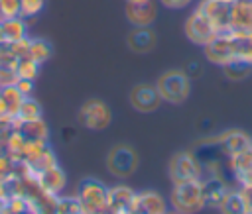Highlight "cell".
I'll list each match as a JSON object with an SVG mask.
<instances>
[{
  "label": "cell",
  "mask_w": 252,
  "mask_h": 214,
  "mask_svg": "<svg viewBox=\"0 0 252 214\" xmlns=\"http://www.w3.org/2000/svg\"><path fill=\"white\" fill-rule=\"evenodd\" d=\"M171 208L181 214H195L201 212L207 206V196H205V185L203 179L197 181H185V183H175L173 190L169 194Z\"/></svg>",
  "instance_id": "obj_1"
},
{
  "label": "cell",
  "mask_w": 252,
  "mask_h": 214,
  "mask_svg": "<svg viewBox=\"0 0 252 214\" xmlns=\"http://www.w3.org/2000/svg\"><path fill=\"white\" fill-rule=\"evenodd\" d=\"M156 86L163 102L183 104L191 94V77L183 69H167L159 75Z\"/></svg>",
  "instance_id": "obj_2"
},
{
  "label": "cell",
  "mask_w": 252,
  "mask_h": 214,
  "mask_svg": "<svg viewBox=\"0 0 252 214\" xmlns=\"http://www.w3.org/2000/svg\"><path fill=\"white\" fill-rule=\"evenodd\" d=\"M77 198L85 214L108 212V187L98 179H83L77 188Z\"/></svg>",
  "instance_id": "obj_3"
},
{
  "label": "cell",
  "mask_w": 252,
  "mask_h": 214,
  "mask_svg": "<svg viewBox=\"0 0 252 214\" xmlns=\"http://www.w3.org/2000/svg\"><path fill=\"white\" fill-rule=\"evenodd\" d=\"M169 179L171 183H185V181H197L203 179V165L195 151H179L169 159Z\"/></svg>",
  "instance_id": "obj_4"
},
{
  "label": "cell",
  "mask_w": 252,
  "mask_h": 214,
  "mask_svg": "<svg viewBox=\"0 0 252 214\" xmlns=\"http://www.w3.org/2000/svg\"><path fill=\"white\" fill-rule=\"evenodd\" d=\"M104 163H106V169H108V173L112 177L128 179L138 169V153H136V149L132 145L118 143V145L110 147Z\"/></svg>",
  "instance_id": "obj_5"
},
{
  "label": "cell",
  "mask_w": 252,
  "mask_h": 214,
  "mask_svg": "<svg viewBox=\"0 0 252 214\" xmlns=\"http://www.w3.org/2000/svg\"><path fill=\"white\" fill-rule=\"evenodd\" d=\"M79 124L87 130H94V132H100L104 128L110 126L112 122V112L108 108V104L100 98H89L83 102V106L79 108Z\"/></svg>",
  "instance_id": "obj_6"
},
{
  "label": "cell",
  "mask_w": 252,
  "mask_h": 214,
  "mask_svg": "<svg viewBox=\"0 0 252 214\" xmlns=\"http://www.w3.org/2000/svg\"><path fill=\"white\" fill-rule=\"evenodd\" d=\"M205 59L213 65H219L222 67L224 63L236 59V47H234V37H232V31L226 29V31H220L217 33L205 47Z\"/></svg>",
  "instance_id": "obj_7"
},
{
  "label": "cell",
  "mask_w": 252,
  "mask_h": 214,
  "mask_svg": "<svg viewBox=\"0 0 252 214\" xmlns=\"http://www.w3.org/2000/svg\"><path fill=\"white\" fill-rule=\"evenodd\" d=\"M183 31H185V37L195 43V45H201L205 47L217 33H220L197 8L189 14V18L185 20V26H183Z\"/></svg>",
  "instance_id": "obj_8"
},
{
  "label": "cell",
  "mask_w": 252,
  "mask_h": 214,
  "mask_svg": "<svg viewBox=\"0 0 252 214\" xmlns=\"http://www.w3.org/2000/svg\"><path fill=\"white\" fill-rule=\"evenodd\" d=\"M128 100L132 104L134 110L142 112V114H150V112H156L159 106H161V96L158 92V86L156 84H150V82H138L132 86L130 94H128Z\"/></svg>",
  "instance_id": "obj_9"
},
{
  "label": "cell",
  "mask_w": 252,
  "mask_h": 214,
  "mask_svg": "<svg viewBox=\"0 0 252 214\" xmlns=\"http://www.w3.org/2000/svg\"><path fill=\"white\" fill-rule=\"evenodd\" d=\"M130 212L132 214H165V212H169V206H167V200L159 192L142 190V192L134 194Z\"/></svg>",
  "instance_id": "obj_10"
},
{
  "label": "cell",
  "mask_w": 252,
  "mask_h": 214,
  "mask_svg": "<svg viewBox=\"0 0 252 214\" xmlns=\"http://www.w3.org/2000/svg\"><path fill=\"white\" fill-rule=\"evenodd\" d=\"M197 10L219 29L226 31L230 29V4L222 0H201Z\"/></svg>",
  "instance_id": "obj_11"
},
{
  "label": "cell",
  "mask_w": 252,
  "mask_h": 214,
  "mask_svg": "<svg viewBox=\"0 0 252 214\" xmlns=\"http://www.w3.org/2000/svg\"><path fill=\"white\" fill-rule=\"evenodd\" d=\"M126 20L134 27H150L158 18V8L154 0H142V2H126L124 8Z\"/></svg>",
  "instance_id": "obj_12"
},
{
  "label": "cell",
  "mask_w": 252,
  "mask_h": 214,
  "mask_svg": "<svg viewBox=\"0 0 252 214\" xmlns=\"http://www.w3.org/2000/svg\"><path fill=\"white\" fill-rule=\"evenodd\" d=\"M226 171L236 185L252 181V147H246L230 157H226Z\"/></svg>",
  "instance_id": "obj_13"
},
{
  "label": "cell",
  "mask_w": 252,
  "mask_h": 214,
  "mask_svg": "<svg viewBox=\"0 0 252 214\" xmlns=\"http://www.w3.org/2000/svg\"><path fill=\"white\" fill-rule=\"evenodd\" d=\"M215 141L224 157H230L246 147H252V137L242 130H226L220 135H217Z\"/></svg>",
  "instance_id": "obj_14"
},
{
  "label": "cell",
  "mask_w": 252,
  "mask_h": 214,
  "mask_svg": "<svg viewBox=\"0 0 252 214\" xmlns=\"http://www.w3.org/2000/svg\"><path fill=\"white\" fill-rule=\"evenodd\" d=\"M37 183L45 192L59 196L67 187V175L59 165H55L45 171H37Z\"/></svg>",
  "instance_id": "obj_15"
},
{
  "label": "cell",
  "mask_w": 252,
  "mask_h": 214,
  "mask_svg": "<svg viewBox=\"0 0 252 214\" xmlns=\"http://www.w3.org/2000/svg\"><path fill=\"white\" fill-rule=\"evenodd\" d=\"M230 29L252 31V0H236L230 4Z\"/></svg>",
  "instance_id": "obj_16"
},
{
  "label": "cell",
  "mask_w": 252,
  "mask_h": 214,
  "mask_svg": "<svg viewBox=\"0 0 252 214\" xmlns=\"http://www.w3.org/2000/svg\"><path fill=\"white\" fill-rule=\"evenodd\" d=\"M156 41H158V37H156L154 29H150V27H134L126 35L128 49L134 51V53H140V55L142 53H150L156 47Z\"/></svg>",
  "instance_id": "obj_17"
},
{
  "label": "cell",
  "mask_w": 252,
  "mask_h": 214,
  "mask_svg": "<svg viewBox=\"0 0 252 214\" xmlns=\"http://www.w3.org/2000/svg\"><path fill=\"white\" fill-rule=\"evenodd\" d=\"M134 194L136 192L126 185L108 187V212H114V214L130 212V204H132Z\"/></svg>",
  "instance_id": "obj_18"
},
{
  "label": "cell",
  "mask_w": 252,
  "mask_h": 214,
  "mask_svg": "<svg viewBox=\"0 0 252 214\" xmlns=\"http://www.w3.org/2000/svg\"><path fill=\"white\" fill-rule=\"evenodd\" d=\"M43 112H41V104L32 98V96H26L18 108V114L12 116V130H20L26 122H32V120H37L41 118Z\"/></svg>",
  "instance_id": "obj_19"
},
{
  "label": "cell",
  "mask_w": 252,
  "mask_h": 214,
  "mask_svg": "<svg viewBox=\"0 0 252 214\" xmlns=\"http://www.w3.org/2000/svg\"><path fill=\"white\" fill-rule=\"evenodd\" d=\"M24 143H26V135L22 130H10L4 137V153L14 161H22L24 155Z\"/></svg>",
  "instance_id": "obj_20"
},
{
  "label": "cell",
  "mask_w": 252,
  "mask_h": 214,
  "mask_svg": "<svg viewBox=\"0 0 252 214\" xmlns=\"http://www.w3.org/2000/svg\"><path fill=\"white\" fill-rule=\"evenodd\" d=\"M2 26H4L6 41H18V39L28 35V20L22 18V16L6 18V20H2Z\"/></svg>",
  "instance_id": "obj_21"
},
{
  "label": "cell",
  "mask_w": 252,
  "mask_h": 214,
  "mask_svg": "<svg viewBox=\"0 0 252 214\" xmlns=\"http://www.w3.org/2000/svg\"><path fill=\"white\" fill-rule=\"evenodd\" d=\"M220 69H222V73H224V77L228 80H242L252 73V65L248 61H244V59H238V57L228 61V63H224Z\"/></svg>",
  "instance_id": "obj_22"
},
{
  "label": "cell",
  "mask_w": 252,
  "mask_h": 214,
  "mask_svg": "<svg viewBox=\"0 0 252 214\" xmlns=\"http://www.w3.org/2000/svg\"><path fill=\"white\" fill-rule=\"evenodd\" d=\"M51 55H53V49H51V43H49L47 39L32 37L28 57H32L33 61H37L39 65H43L45 61H49V59H51Z\"/></svg>",
  "instance_id": "obj_23"
},
{
  "label": "cell",
  "mask_w": 252,
  "mask_h": 214,
  "mask_svg": "<svg viewBox=\"0 0 252 214\" xmlns=\"http://www.w3.org/2000/svg\"><path fill=\"white\" fill-rule=\"evenodd\" d=\"M232 37H234L236 57L252 65V31H232Z\"/></svg>",
  "instance_id": "obj_24"
},
{
  "label": "cell",
  "mask_w": 252,
  "mask_h": 214,
  "mask_svg": "<svg viewBox=\"0 0 252 214\" xmlns=\"http://www.w3.org/2000/svg\"><path fill=\"white\" fill-rule=\"evenodd\" d=\"M0 96H2V100H4V104H6V108H8V112H10V116H16V114H18V108H20L22 100L26 98V96L20 92V88H18L16 84L2 86V88H0Z\"/></svg>",
  "instance_id": "obj_25"
},
{
  "label": "cell",
  "mask_w": 252,
  "mask_h": 214,
  "mask_svg": "<svg viewBox=\"0 0 252 214\" xmlns=\"http://www.w3.org/2000/svg\"><path fill=\"white\" fill-rule=\"evenodd\" d=\"M26 137H33V139H45L49 141V126L43 118H37V120H32V122H26L22 128Z\"/></svg>",
  "instance_id": "obj_26"
},
{
  "label": "cell",
  "mask_w": 252,
  "mask_h": 214,
  "mask_svg": "<svg viewBox=\"0 0 252 214\" xmlns=\"http://www.w3.org/2000/svg\"><path fill=\"white\" fill-rule=\"evenodd\" d=\"M219 210H220V212H226V214L244 212V200H242L240 190H238V188H230V190L224 194V198H222ZM244 214H246V212H244Z\"/></svg>",
  "instance_id": "obj_27"
},
{
  "label": "cell",
  "mask_w": 252,
  "mask_h": 214,
  "mask_svg": "<svg viewBox=\"0 0 252 214\" xmlns=\"http://www.w3.org/2000/svg\"><path fill=\"white\" fill-rule=\"evenodd\" d=\"M49 147V141L45 139H33V137H26V143H24V155H22V161H28V163H33L45 149Z\"/></svg>",
  "instance_id": "obj_28"
},
{
  "label": "cell",
  "mask_w": 252,
  "mask_h": 214,
  "mask_svg": "<svg viewBox=\"0 0 252 214\" xmlns=\"http://www.w3.org/2000/svg\"><path fill=\"white\" fill-rule=\"evenodd\" d=\"M39 63L33 61L32 57H22L18 59V65H16V73H18V79H30V80H35L37 75H39Z\"/></svg>",
  "instance_id": "obj_29"
},
{
  "label": "cell",
  "mask_w": 252,
  "mask_h": 214,
  "mask_svg": "<svg viewBox=\"0 0 252 214\" xmlns=\"http://www.w3.org/2000/svg\"><path fill=\"white\" fill-rule=\"evenodd\" d=\"M55 212H59V214H79V212H83L77 194L75 196H61L59 194L57 204H55Z\"/></svg>",
  "instance_id": "obj_30"
},
{
  "label": "cell",
  "mask_w": 252,
  "mask_h": 214,
  "mask_svg": "<svg viewBox=\"0 0 252 214\" xmlns=\"http://www.w3.org/2000/svg\"><path fill=\"white\" fill-rule=\"evenodd\" d=\"M47 0H20V16L26 20H32L41 14Z\"/></svg>",
  "instance_id": "obj_31"
},
{
  "label": "cell",
  "mask_w": 252,
  "mask_h": 214,
  "mask_svg": "<svg viewBox=\"0 0 252 214\" xmlns=\"http://www.w3.org/2000/svg\"><path fill=\"white\" fill-rule=\"evenodd\" d=\"M33 169L35 171H45V169H49V167H55V165H59V161H57V155H55V151L51 149V147H47L33 163Z\"/></svg>",
  "instance_id": "obj_32"
},
{
  "label": "cell",
  "mask_w": 252,
  "mask_h": 214,
  "mask_svg": "<svg viewBox=\"0 0 252 214\" xmlns=\"http://www.w3.org/2000/svg\"><path fill=\"white\" fill-rule=\"evenodd\" d=\"M6 212L18 214V212H28V200L24 194H8L6 198Z\"/></svg>",
  "instance_id": "obj_33"
},
{
  "label": "cell",
  "mask_w": 252,
  "mask_h": 214,
  "mask_svg": "<svg viewBox=\"0 0 252 214\" xmlns=\"http://www.w3.org/2000/svg\"><path fill=\"white\" fill-rule=\"evenodd\" d=\"M16 65H18V57L14 55L10 43L8 41L0 43V67H12V69H16Z\"/></svg>",
  "instance_id": "obj_34"
},
{
  "label": "cell",
  "mask_w": 252,
  "mask_h": 214,
  "mask_svg": "<svg viewBox=\"0 0 252 214\" xmlns=\"http://www.w3.org/2000/svg\"><path fill=\"white\" fill-rule=\"evenodd\" d=\"M20 16V0H0V18H16Z\"/></svg>",
  "instance_id": "obj_35"
},
{
  "label": "cell",
  "mask_w": 252,
  "mask_h": 214,
  "mask_svg": "<svg viewBox=\"0 0 252 214\" xmlns=\"http://www.w3.org/2000/svg\"><path fill=\"white\" fill-rule=\"evenodd\" d=\"M30 41H32V37L26 35V37H22V39H18V41H8V43H10L12 51H14V55H16L18 59H22V57H28Z\"/></svg>",
  "instance_id": "obj_36"
},
{
  "label": "cell",
  "mask_w": 252,
  "mask_h": 214,
  "mask_svg": "<svg viewBox=\"0 0 252 214\" xmlns=\"http://www.w3.org/2000/svg\"><path fill=\"white\" fill-rule=\"evenodd\" d=\"M18 80V73L12 67H0V88L8 86V84H16Z\"/></svg>",
  "instance_id": "obj_37"
},
{
  "label": "cell",
  "mask_w": 252,
  "mask_h": 214,
  "mask_svg": "<svg viewBox=\"0 0 252 214\" xmlns=\"http://www.w3.org/2000/svg\"><path fill=\"white\" fill-rule=\"evenodd\" d=\"M14 169H16V163L2 151L0 153V179H8L14 173Z\"/></svg>",
  "instance_id": "obj_38"
},
{
  "label": "cell",
  "mask_w": 252,
  "mask_h": 214,
  "mask_svg": "<svg viewBox=\"0 0 252 214\" xmlns=\"http://www.w3.org/2000/svg\"><path fill=\"white\" fill-rule=\"evenodd\" d=\"M238 190H240L242 200H244V212H246V214H252V181L240 185Z\"/></svg>",
  "instance_id": "obj_39"
},
{
  "label": "cell",
  "mask_w": 252,
  "mask_h": 214,
  "mask_svg": "<svg viewBox=\"0 0 252 214\" xmlns=\"http://www.w3.org/2000/svg\"><path fill=\"white\" fill-rule=\"evenodd\" d=\"M16 86L20 88V92L24 96H32V92H33V80H30V79H18Z\"/></svg>",
  "instance_id": "obj_40"
},
{
  "label": "cell",
  "mask_w": 252,
  "mask_h": 214,
  "mask_svg": "<svg viewBox=\"0 0 252 214\" xmlns=\"http://www.w3.org/2000/svg\"><path fill=\"white\" fill-rule=\"evenodd\" d=\"M159 4L169 8V10H183L191 4V0H159Z\"/></svg>",
  "instance_id": "obj_41"
},
{
  "label": "cell",
  "mask_w": 252,
  "mask_h": 214,
  "mask_svg": "<svg viewBox=\"0 0 252 214\" xmlns=\"http://www.w3.org/2000/svg\"><path fill=\"white\" fill-rule=\"evenodd\" d=\"M8 194H10L8 185H6V181H4V179H0V198H8Z\"/></svg>",
  "instance_id": "obj_42"
},
{
  "label": "cell",
  "mask_w": 252,
  "mask_h": 214,
  "mask_svg": "<svg viewBox=\"0 0 252 214\" xmlns=\"http://www.w3.org/2000/svg\"><path fill=\"white\" fill-rule=\"evenodd\" d=\"M6 37H4V26H2V18H0V43H4Z\"/></svg>",
  "instance_id": "obj_43"
},
{
  "label": "cell",
  "mask_w": 252,
  "mask_h": 214,
  "mask_svg": "<svg viewBox=\"0 0 252 214\" xmlns=\"http://www.w3.org/2000/svg\"><path fill=\"white\" fill-rule=\"evenodd\" d=\"M0 214H6V198H0Z\"/></svg>",
  "instance_id": "obj_44"
},
{
  "label": "cell",
  "mask_w": 252,
  "mask_h": 214,
  "mask_svg": "<svg viewBox=\"0 0 252 214\" xmlns=\"http://www.w3.org/2000/svg\"><path fill=\"white\" fill-rule=\"evenodd\" d=\"M8 134V132H6ZM6 134H0V153L4 151V137H6Z\"/></svg>",
  "instance_id": "obj_45"
},
{
  "label": "cell",
  "mask_w": 252,
  "mask_h": 214,
  "mask_svg": "<svg viewBox=\"0 0 252 214\" xmlns=\"http://www.w3.org/2000/svg\"><path fill=\"white\" fill-rule=\"evenodd\" d=\"M222 2H226V4H234L236 0H222Z\"/></svg>",
  "instance_id": "obj_46"
},
{
  "label": "cell",
  "mask_w": 252,
  "mask_h": 214,
  "mask_svg": "<svg viewBox=\"0 0 252 214\" xmlns=\"http://www.w3.org/2000/svg\"><path fill=\"white\" fill-rule=\"evenodd\" d=\"M126 2H142V0H126Z\"/></svg>",
  "instance_id": "obj_47"
}]
</instances>
